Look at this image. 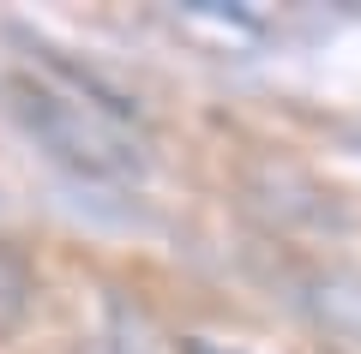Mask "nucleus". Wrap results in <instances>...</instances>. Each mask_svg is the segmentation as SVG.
Returning a JSON list of instances; mask_svg holds the SVG:
<instances>
[{
    "mask_svg": "<svg viewBox=\"0 0 361 354\" xmlns=\"http://www.w3.org/2000/svg\"><path fill=\"white\" fill-rule=\"evenodd\" d=\"M13 108L30 127V139L54 156L61 168L85 180H139L145 175V144L133 132V108L121 96H109L97 78H85V90L73 78H13Z\"/></svg>",
    "mask_w": 361,
    "mask_h": 354,
    "instance_id": "f257e3e1",
    "label": "nucleus"
},
{
    "mask_svg": "<svg viewBox=\"0 0 361 354\" xmlns=\"http://www.w3.org/2000/svg\"><path fill=\"white\" fill-rule=\"evenodd\" d=\"M180 354H247V348H229V342H211V336H187Z\"/></svg>",
    "mask_w": 361,
    "mask_h": 354,
    "instance_id": "f03ea898",
    "label": "nucleus"
}]
</instances>
